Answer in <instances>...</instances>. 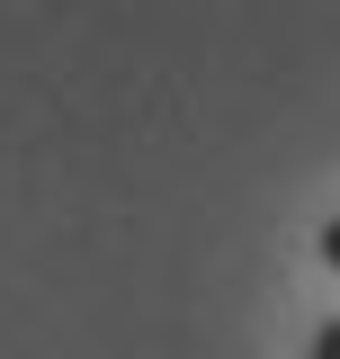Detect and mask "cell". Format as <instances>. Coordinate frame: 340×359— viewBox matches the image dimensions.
<instances>
[{
    "label": "cell",
    "instance_id": "obj_2",
    "mask_svg": "<svg viewBox=\"0 0 340 359\" xmlns=\"http://www.w3.org/2000/svg\"><path fill=\"white\" fill-rule=\"evenodd\" d=\"M313 252H323V269H340V216L323 224V233H313Z\"/></svg>",
    "mask_w": 340,
    "mask_h": 359
},
{
    "label": "cell",
    "instance_id": "obj_1",
    "mask_svg": "<svg viewBox=\"0 0 340 359\" xmlns=\"http://www.w3.org/2000/svg\"><path fill=\"white\" fill-rule=\"evenodd\" d=\"M304 359H340V314H323V323H313V341H304Z\"/></svg>",
    "mask_w": 340,
    "mask_h": 359
}]
</instances>
